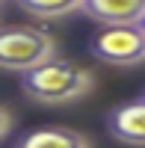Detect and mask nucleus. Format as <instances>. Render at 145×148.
<instances>
[{
    "instance_id": "f257e3e1",
    "label": "nucleus",
    "mask_w": 145,
    "mask_h": 148,
    "mask_svg": "<svg viewBox=\"0 0 145 148\" xmlns=\"http://www.w3.org/2000/svg\"><path fill=\"white\" fill-rule=\"evenodd\" d=\"M92 86H95L92 71L68 62V59H51V62L21 74L24 95L44 107H62L71 101H80L83 95L92 92Z\"/></svg>"
},
{
    "instance_id": "f03ea898",
    "label": "nucleus",
    "mask_w": 145,
    "mask_h": 148,
    "mask_svg": "<svg viewBox=\"0 0 145 148\" xmlns=\"http://www.w3.org/2000/svg\"><path fill=\"white\" fill-rule=\"evenodd\" d=\"M56 59V42L51 33L27 24L0 27V68L27 74L44 62Z\"/></svg>"
},
{
    "instance_id": "7ed1b4c3",
    "label": "nucleus",
    "mask_w": 145,
    "mask_h": 148,
    "mask_svg": "<svg viewBox=\"0 0 145 148\" xmlns=\"http://www.w3.org/2000/svg\"><path fill=\"white\" fill-rule=\"evenodd\" d=\"M89 53L107 65H139L145 62V30L142 27H101L89 42Z\"/></svg>"
},
{
    "instance_id": "20e7f679",
    "label": "nucleus",
    "mask_w": 145,
    "mask_h": 148,
    "mask_svg": "<svg viewBox=\"0 0 145 148\" xmlns=\"http://www.w3.org/2000/svg\"><path fill=\"white\" fill-rule=\"evenodd\" d=\"M80 12L101 27H139L145 21V0H83Z\"/></svg>"
},
{
    "instance_id": "39448f33",
    "label": "nucleus",
    "mask_w": 145,
    "mask_h": 148,
    "mask_svg": "<svg viewBox=\"0 0 145 148\" xmlns=\"http://www.w3.org/2000/svg\"><path fill=\"white\" fill-rule=\"evenodd\" d=\"M107 130L124 145L145 148V101L136 98V101H127L122 107H116L107 116Z\"/></svg>"
},
{
    "instance_id": "423d86ee",
    "label": "nucleus",
    "mask_w": 145,
    "mask_h": 148,
    "mask_svg": "<svg viewBox=\"0 0 145 148\" xmlns=\"http://www.w3.org/2000/svg\"><path fill=\"white\" fill-rule=\"evenodd\" d=\"M12 148H92V142L80 130L44 125V127H33L24 136H18Z\"/></svg>"
},
{
    "instance_id": "0eeeda50",
    "label": "nucleus",
    "mask_w": 145,
    "mask_h": 148,
    "mask_svg": "<svg viewBox=\"0 0 145 148\" xmlns=\"http://www.w3.org/2000/svg\"><path fill=\"white\" fill-rule=\"evenodd\" d=\"M15 3L33 18H44V21H59L80 12L83 0H15Z\"/></svg>"
},
{
    "instance_id": "6e6552de",
    "label": "nucleus",
    "mask_w": 145,
    "mask_h": 148,
    "mask_svg": "<svg viewBox=\"0 0 145 148\" xmlns=\"http://www.w3.org/2000/svg\"><path fill=\"white\" fill-rule=\"evenodd\" d=\"M9 130H12V113L0 104V139L3 136H9Z\"/></svg>"
},
{
    "instance_id": "1a4fd4ad",
    "label": "nucleus",
    "mask_w": 145,
    "mask_h": 148,
    "mask_svg": "<svg viewBox=\"0 0 145 148\" xmlns=\"http://www.w3.org/2000/svg\"><path fill=\"white\" fill-rule=\"evenodd\" d=\"M139 27H142V30H145V21H142V24H139Z\"/></svg>"
},
{
    "instance_id": "9d476101",
    "label": "nucleus",
    "mask_w": 145,
    "mask_h": 148,
    "mask_svg": "<svg viewBox=\"0 0 145 148\" xmlns=\"http://www.w3.org/2000/svg\"><path fill=\"white\" fill-rule=\"evenodd\" d=\"M139 98H142V101H145V92H142V95H139Z\"/></svg>"
}]
</instances>
